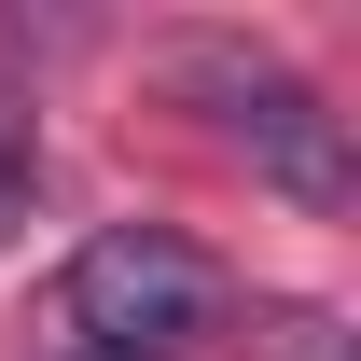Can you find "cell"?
Wrapping results in <instances>:
<instances>
[{"label":"cell","mask_w":361,"mask_h":361,"mask_svg":"<svg viewBox=\"0 0 361 361\" xmlns=\"http://www.w3.org/2000/svg\"><path fill=\"white\" fill-rule=\"evenodd\" d=\"M180 97L223 126V153H250L264 195L292 209H348L361 167H348V126L319 111V84H292L278 56H236V42H180Z\"/></svg>","instance_id":"cell-1"},{"label":"cell","mask_w":361,"mask_h":361,"mask_svg":"<svg viewBox=\"0 0 361 361\" xmlns=\"http://www.w3.org/2000/svg\"><path fill=\"white\" fill-rule=\"evenodd\" d=\"M70 334H84V361H167V348H195L209 319H223V278H209V250L195 236H167V223H111V236H84L70 250Z\"/></svg>","instance_id":"cell-2"},{"label":"cell","mask_w":361,"mask_h":361,"mask_svg":"<svg viewBox=\"0 0 361 361\" xmlns=\"http://www.w3.org/2000/svg\"><path fill=\"white\" fill-rule=\"evenodd\" d=\"M250 361H361V334L334 306H250Z\"/></svg>","instance_id":"cell-3"},{"label":"cell","mask_w":361,"mask_h":361,"mask_svg":"<svg viewBox=\"0 0 361 361\" xmlns=\"http://www.w3.org/2000/svg\"><path fill=\"white\" fill-rule=\"evenodd\" d=\"M28 195H42V153H28V126H0V236L28 223Z\"/></svg>","instance_id":"cell-4"}]
</instances>
